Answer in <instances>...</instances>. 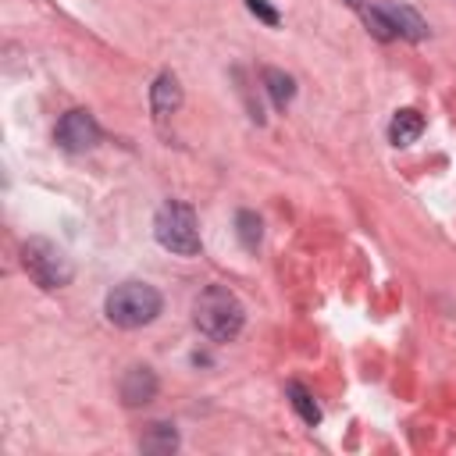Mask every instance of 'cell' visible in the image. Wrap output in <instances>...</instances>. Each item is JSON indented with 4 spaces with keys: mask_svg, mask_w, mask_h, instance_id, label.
Here are the masks:
<instances>
[{
    "mask_svg": "<svg viewBox=\"0 0 456 456\" xmlns=\"http://www.w3.org/2000/svg\"><path fill=\"white\" fill-rule=\"evenodd\" d=\"M157 395V374L150 367H128L121 378V403L125 406H146Z\"/></svg>",
    "mask_w": 456,
    "mask_h": 456,
    "instance_id": "6",
    "label": "cell"
},
{
    "mask_svg": "<svg viewBox=\"0 0 456 456\" xmlns=\"http://www.w3.org/2000/svg\"><path fill=\"white\" fill-rule=\"evenodd\" d=\"M349 7L363 18V25H367V32L374 36V39H381V43H388V39H395L399 32L392 28V21H388V14L381 11V7H370L367 0H349Z\"/></svg>",
    "mask_w": 456,
    "mask_h": 456,
    "instance_id": "11",
    "label": "cell"
},
{
    "mask_svg": "<svg viewBox=\"0 0 456 456\" xmlns=\"http://www.w3.org/2000/svg\"><path fill=\"white\" fill-rule=\"evenodd\" d=\"M160 306H164L160 292L146 281H121L107 292V303H103L107 321L118 328H142L160 314Z\"/></svg>",
    "mask_w": 456,
    "mask_h": 456,
    "instance_id": "2",
    "label": "cell"
},
{
    "mask_svg": "<svg viewBox=\"0 0 456 456\" xmlns=\"http://www.w3.org/2000/svg\"><path fill=\"white\" fill-rule=\"evenodd\" d=\"M246 7H249V14H256L264 25H278V11H274L267 0H246Z\"/></svg>",
    "mask_w": 456,
    "mask_h": 456,
    "instance_id": "15",
    "label": "cell"
},
{
    "mask_svg": "<svg viewBox=\"0 0 456 456\" xmlns=\"http://www.w3.org/2000/svg\"><path fill=\"white\" fill-rule=\"evenodd\" d=\"M57 142L68 150V153H86L100 142V125L89 110H68L61 121H57Z\"/></svg>",
    "mask_w": 456,
    "mask_h": 456,
    "instance_id": "5",
    "label": "cell"
},
{
    "mask_svg": "<svg viewBox=\"0 0 456 456\" xmlns=\"http://www.w3.org/2000/svg\"><path fill=\"white\" fill-rule=\"evenodd\" d=\"M153 235L167 253H178V256L200 253V224H196V214L189 203L167 200L153 217Z\"/></svg>",
    "mask_w": 456,
    "mask_h": 456,
    "instance_id": "3",
    "label": "cell"
},
{
    "mask_svg": "<svg viewBox=\"0 0 456 456\" xmlns=\"http://www.w3.org/2000/svg\"><path fill=\"white\" fill-rule=\"evenodd\" d=\"M264 86H267L274 107H285V103H292V96H296L292 75H285V71H278V68H264Z\"/></svg>",
    "mask_w": 456,
    "mask_h": 456,
    "instance_id": "12",
    "label": "cell"
},
{
    "mask_svg": "<svg viewBox=\"0 0 456 456\" xmlns=\"http://www.w3.org/2000/svg\"><path fill=\"white\" fill-rule=\"evenodd\" d=\"M235 232H239V242L246 249H256L260 246V217L253 210H239L235 214Z\"/></svg>",
    "mask_w": 456,
    "mask_h": 456,
    "instance_id": "14",
    "label": "cell"
},
{
    "mask_svg": "<svg viewBox=\"0 0 456 456\" xmlns=\"http://www.w3.org/2000/svg\"><path fill=\"white\" fill-rule=\"evenodd\" d=\"M178 103H182V86H178V78H175L171 71L157 75V82L150 86V107H153V114L164 118V114H171V110H178Z\"/></svg>",
    "mask_w": 456,
    "mask_h": 456,
    "instance_id": "7",
    "label": "cell"
},
{
    "mask_svg": "<svg viewBox=\"0 0 456 456\" xmlns=\"http://www.w3.org/2000/svg\"><path fill=\"white\" fill-rule=\"evenodd\" d=\"M385 14H388V21H392V28L399 32V36H406V39H424L428 36V25H424V18L413 11V7H406V4H392V7H381Z\"/></svg>",
    "mask_w": 456,
    "mask_h": 456,
    "instance_id": "9",
    "label": "cell"
},
{
    "mask_svg": "<svg viewBox=\"0 0 456 456\" xmlns=\"http://www.w3.org/2000/svg\"><path fill=\"white\" fill-rule=\"evenodd\" d=\"M285 392H289V399H292V410H296V413H299L306 424H321V410H317L314 395H310V392H306L299 381H289V388H285Z\"/></svg>",
    "mask_w": 456,
    "mask_h": 456,
    "instance_id": "13",
    "label": "cell"
},
{
    "mask_svg": "<svg viewBox=\"0 0 456 456\" xmlns=\"http://www.w3.org/2000/svg\"><path fill=\"white\" fill-rule=\"evenodd\" d=\"M192 321L210 342H232L242 331V303L224 285H207L192 303Z\"/></svg>",
    "mask_w": 456,
    "mask_h": 456,
    "instance_id": "1",
    "label": "cell"
},
{
    "mask_svg": "<svg viewBox=\"0 0 456 456\" xmlns=\"http://www.w3.org/2000/svg\"><path fill=\"white\" fill-rule=\"evenodd\" d=\"M139 449L150 452V456H167V452H175V449H178V431H175V424H167V420H153V424L142 431Z\"/></svg>",
    "mask_w": 456,
    "mask_h": 456,
    "instance_id": "8",
    "label": "cell"
},
{
    "mask_svg": "<svg viewBox=\"0 0 456 456\" xmlns=\"http://www.w3.org/2000/svg\"><path fill=\"white\" fill-rule=\"evenodd\" d=\"M21 267H25V274L39 289H61L75 274L71 271V260L64 256V249L57 242H50V239H39V235L21 246Z\"/></svg>",
    "mask_w": 456,
    "mask_h": 456,
    "instance_id": "4",
    "label": "cell"
},
{
    "mask_svg": "<svg viewBox=\"0 0 456 456\" xmlns=\"http://www.w3.org/2000/svg\"><path fill=\"white\" fill-rule=\"evenodd\" d=\"M420 132H424V118H420L413 107L395 110V118H392V125H388V139H392V146H410Z\"/></svg>",
    "mask_w": 456,
    "mask_h": 456,
    "instance_id": "10",
    "label": "cell"
}]
</instances>
